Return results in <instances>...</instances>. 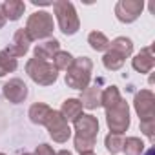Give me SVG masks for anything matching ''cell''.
Segmentation results:
<instances>
[{
  "instance_id": "1",
  "label": "cell",
  "mask_w": 155,
  "mask_h": 155,
  "mask_svg": "<svg viewBox=\"0 0 155 155\" xmlns=\"http://www.w3.org/2000/svg\"><path fill=\"white\" fill-rule=\"evenodd\" d=\"M66 84L71 90H86L91 81V71H93V62L90 57H77L73 58L71 66L66 69Z\"/></svg>"
},
{
  "instance_id": "2",
  "label": "cell",
  "mask_w": 155,
  "mask_h": 155,
  "mask_svg": "<svg viewBox=\"0 0 155 155\" xmlns=\"http://www.w3.org/2000/svg\"><path fill=\"white\" fill-rule=\"evenodd\" d=\"M51 6H53L55 17H57V22H58V28L66 37H71L79 31L81 20H79V15L75 11V6L69 0H57Z\"/></svg>"
},
{
  "instance_id": "3",
  "label": "cell",
  "mask_w": 155,
  "mask_h": 155,
  "mask_svg": "<svg viewBox=\"0 0 155 155\" xmlns=\"http://www.w3.org/2000/svg\"><path fill=\"white\" fill-rule=\"evenodd\" d=\"M26 73L38 86H51L58 79V71L53 66V62L40 60V58H35V57L26 62Z\"/></svg>"
},
{
  "instance_id": "4",
  "label": "cell",
  "mask_w": 155,
  "mask_h": 155,
  "mask_svg": "<svg viewBox=\"0 0 155 155\" xmlns=\"http://www.w3.org/2000/svg\"><path fill=\"white\" fill-rule=\"evenodd\" d=\"M24 29L29 35L31 42L33 40H46L51 37V33L55 29V22L48 11H35L33 15H29Z\"/></svg>"
},
{
  "instance_id": "5",
  "label": "cell",
  "mask_w": 155,
  "mask_h": 155,
  "mask_svg": "<svg viewBox=\"0 0 155 155\" xmlns=\"http://www.w3.org/2000/svg\"><path fill=\"white\" fill-rule=\"evenodd\" d=\"M130 122H131L130 120V106L124 99L117 106L106 110V124L110 128V133L122 135L124 131H128Z\"/></svg>"
},
{
  "instance_id": "6",
  "label": "cell",
  "mask_w": 155,
  "mask_h": 155,
  "mask_svg": "<svg viewBox=\"0 0 155 155\" xmlns=\"http://www.w3.org/2000/svg\"><path fill=\"white\" fill-rule=\"evenodd\" d=\"M46 128L49 131V137L58 144L68 142V139L71 137V128H69L68 120L60 115V111H55V110L51 111V115L46 122Z\"/></svg>"
},
{
  "instance_id": "7",
  "label": "cell",
  "mask_w": 155,
  "mask_h": 155,
  "mask_svg": "<svg viewBox=\"0 0 155 155\" xmlns=\"http://www.w3.org/2000/svg\"><path fill=\"white\" fill-rule=\"evenodd\" d=\"M144 9L142 0H119L115 6V17L122 24H131L135 22Z\"/></svg>"
},
{
  "instance_id": "8",
  "label": "cell",
  "mask_w": 155,
  "mask_h": 155,
  "mask_svg": "<svg viewBox=\"0 0 155 155\" xmlns=\"http://www.w3.org/2000/svg\"><path fill=\"white\" fill-rule=\"evenodd\" d=\"M133 108L140 120L155 119V95L150 90H140L133 99Z\"/></svg>"
},
{
  "instance_id": "9",
  "label": "cell",
  "mask_w": 155,
  "mask_h": 155,
  "mask_svg": "<svg viewBox=\"0 0 155 155\" xmlns=\"http://www.w3.org/2000/svg\"><path fill=\"white\" fill-rule=\"evenodd\" d=\"M73 124H75V137L97 140V135H99V120H97L95 115L82 113Z\"/></svg>"
},
{
  "instance_id": "10",
  "label": "cell",
  "mask_w": 155,
  "mask_h": 155,
  "mask_svg": "<svg viewBox=\"0 0 155 155\" xmlns=\"http://www.w3.org/2000/svg\"><path fill=\"white\" fill-rule=\"evenodd\" d=\"M2 93L4 97L11 102V104H20L28 99V86L22 79H9L4 86H2Z\"/></svg>"
},
{
  "instance_id": "11",
  "label": "cell",
  "mask_w": 155,
  "mask_h": 155,
  "mask_svg": "<svg viewBox=\"0 0 155 155\" xmlns=\"http://www.w3.org/2000/svg\"><path fill=\"white\" fill-rule=\"evenodd\" d=\"M29 44H31L29 35L26 33V29H24V28H20V29H17V31H15L13 40L9 42V46H8L4 51H6L9 57L18 58V57H24V55L29 51Z\"/></svg>"
},
{
  "instance_id": "12",
  "label": "cell",
  "mask_w": 155,
  "mask_h": 155,
  "mask_svg": "<svg viewBox=\"0 0 155 155\" xmlns=\"http://www.w3.org/2000/svg\"><path fill=\"white\" fill-rule=\"evenodd\" d=\"M131 66L137 73H150L155 66V58H153V53H151V48H142L131 60Z\"/></svg>"
},
{
  "instance_id": "13",
  "label": "cell",
  "mask_w": 155,
  "mask_h": 155,
  "mask_svg": "<svg viewBox=\"0 0 155 155\" xmlns=\"http://www.w3.org/2000/svg\"><path fill=\"white\" fill-rule=\"evenodd\" d=\"M58 51H60V42L57 38H46L35 46V58L49 62V58H53Z\"/></svg>"
},
{
  "instance_id": "14",
  "label": "cell",
  "mask_w": 155,
  "mask_h": 155,
  "mask_svg": "<svg viewBox=\"0 0 155 155\" xmlns=\"http://www.w3.org/2000/svg\"><path fill=\"white\" fill-rule=\"evenodd\" d=\"M101 93H102V90L95 84V86H88L86 90H82L81 91V104H82V108H86V110H97V108H101Z\"/></svg>"
},
{
  "instance_id": "15",
  "label": "cell",
  "mask_w": 155,
  "mask_h": 155,
  "mask_svg": "<svg viewBox=\"0 0 155 155\" xmlns=\"http://www.w3.org/2000/svg\"><path fill=\"white\" fill-rule=\"evenodd\" d=\"M51 111H53V110H51L48 104H44V102H35V104L29 108L28 117H29V120H31L33 124L46 126V122H48V119H49Z\"/></svg>"
},
{
  "instance_id": "16",
  "label": "cell",
  "mask_w": 155,
  "mask_h": 155,
  "mask_svg": "<svg viewBox=\"0 0 155 155\" xmlns=\"http://www.w3.org/2000/svg\"><path fill=\"white\" fill-rule=\"evenodd\" d=\"M60 115L68 120V122H75L82 115V104L79 99H66L60 106Z\"/></svg>"
},
{
  "instance_id": "17",
  "label": "cell",
  "mask_w": 155,
  "mask_h": 155,
  "mask_svg": "<svg viewBox=\"0 0 155 155\" xmlns=\"http://www.w3.org/2000/svg\"><path fill=\"white\" fill-rule=\"evenodd\" d=\"M2 11H4L6 20L17 22L26 11V4L22 2V0H6V2L2 4Z\"/></svg>"
},
{
  "instance_id": "18",
  "label": "cell",
  "mask_w": 155,
  "mask_h": 155,
  "mask_svg": "<svg viewBox=\"0 0 155 155\" xmlns=\"http://www.w3.org/2000/svg\"><path fill=\"white\" fill-rule=\"evenodd\" d=\"M120 101H122V95H120V91H119L117 86H108L101 93V106L104 110H110V108L117 106Z\"/></svg>"
},
{
  "instance_id": "19",
  "label": "cell",
  "mask_w": 155,
  "mask_h": 155,
  "mask_svg": "<svg viewBox=\"0 0 155 155\" xmlns=\"http://www.w3.org/2000/svg\"><path fill=\"white\" fill-rule=\"evenodd\" d=\"M110 49H113V51L120 53L124 58H128V57H131V53H133V42H131V38H128V37H117L115 40L110 42Z\"/></svg>"
},
{
  "instance_id": "20",
  "label": "cell",
  "mask_w": 155,
  "mask_h": 155,
  "mask_svg": "<svg viewBox=\"0 0 155 155\" xmlns=\"http://www.w3.org/2000/svg\"><path fill=\"white\" fill-rule=\"evenodd\" d=\"M124 62H126V58H124L120 53L113 51V49H108V51L104 53V57H102V64H104V68L110 69V71L120 69V68L124 66Z\"/></svg>"
},
{
  "instance_id": "21",
  "label": "cell",
  "mask_w": 155,
  "mask_h": 155,
  "mask_svg": "<svg viewBox=\"0 0 155 155\" xmlns=\"http://www.w3.org/2000/svg\"><path fill=\"white\" fill-rule=\"evenodd\" d=\"M88 44L93 51H108L110 49V40L101 31H91L88 35Z\"/></svg>"
},
{
  "instance_id": "22",
  "label": "cell",
  "mask_w": 155,
  "mask_h": 155,
  "mask_svg": "<svg viewBox=\"0 0 155 155\" xmlns=\"http://www.w3.org/2000/svg\"><path fill=\"white\" fill-rule=\"evenodd\" d=\"M122 151L126 155H142L144 153V142L139 137H128L122 144Z\"/></svg>"
},
{
  "instance_id": "23",
  "label": "cell",
  "mask_w": 155,
  "mask_h": 155,
  "mask_svg": "<svg viewBox=\"0 0 155 155\" xmlns=\"http://www.w3.org/2000/svg\"><path fill=\"white\" fill-rule=\"evenodd\" d=\"M18 68L17 58L9 57L6 51H0V77H6L8 73H13Z\"/></svg>"
},
{
  "instance_id": "24",
  "label": "cell",
  "mask_w": 155,
  "mask_h": 155,
  "mask_svg": "<svg viewBox=\"0 0 155 155\" xmlns=\"http://www.w3.org/2000/svg\"><path fill=\"white\" fill-rule=\"evenodd\" d=\"M122 144H124V139H122V135L108 133V135H106V139H104V146H106V150H108L111 155H115V153L122 151Z\"/></svg>"
},
{
  "instance_id": "25",
  "label": "cell",
  "mask_w": 155,
  "mask_h": 155,
  "mask_svg": "<svg viewBox=\"0 0 155 155\" xmlns=\"http://www.w3.org/2000/svg\"><path fill=\"white\" fill-rule=\"evenodd\" d=\"M73 58H75V57H73L69 51H58V53L53 57V66L57 68V71H66V69L71 66Z\"/></svg>"
},
{
  "instance_id": "26",
  "label": "cell",
  "mask_w": 155,
  "mask_h": 155,
  "mask_svg": "<svg viewBox=\"0 0 155 155\" xmlns=\"http://www.w3.org/2000/svg\"><path fill=\"white\" fill-rule=\"evenodd\" d=\"M140 131L153 142V139H155V135H153V131H155V119H150V120H140Z\"/></svg>"
},
{
  "instance_id": "27",
  "label": "cell",
  "mask_w": 155,
  "mask_h": 155,
  "mask_svg": "<svg viewBox=\"0 0 155 155\" xmlns=\"http://www.w3.org/2000/svg\"><path fill=\"white\" fill-rule=\"evenodd\" d=\"M33 155H55V151H53V148L49 146V144H38L37 148H35V153Z\"/></svg>"
},
{
  "instance_id": "28",
  "label": "cell",
  "mask_w": 155,
  "mask_h": 155,
  "mask_svg": "<svg viewBox=\"0 0 155 155\" xmlns=\"http://www.w3.org/2000/svg\"><path fill=\"white\" fill-rule=\"evenodd\" d=\"M6 26V17H4V11H2V4H0V29Z\"/></svg>"
},
{
  "instance_id": "29",
  "label": "cell",
  "mask_w": 155,
  "mask_h": 155,
  "mask_svg": "<svg viewBox=\"0 0 155 155\" xmlns=\"http://www.w3.org/2000/svg\"><path fill=\"white\" fill-rule=\"evenodd\" d=\"M55 155H73L69 150H60V151H55Z\"/></svg>"
},
{
  "instance_id": "30",
  "label": "cell",
  "mask_w": 155,
  "mask_h": 155,
  "mask_svg": "<svg viewBox=\"0 0 155 155\" xmlns=\"http://www.w3.org/2000/svg\"><path fill=\"white\" fill-rule=\"evenodd\" d=\"M142 155H155V150H153V148H148V150H146Z\"/></svg>"
},
{
  "instance_id": "31",
  "label": "cell",
  "mask_w": 155,
  "mask_h": 155,
  "mask_svg": "<svg viewBox=\"0 0 155 155\" xmlns=\"http://www.w3.org/2000/svg\"><path fill=\"white\" fill-rule=\"evenodd\" d=\"M84 155H95V153H93V151H91V153H84Z\"/></svg>"
},
{
  "instance_id": "32",
  "label": "cell",
  "mask_w": 155,
  "mask_h": 155,
  "mask_svg": "<svg viewBox=\"0 0 155 155\" xmlns=\"http://www.w3.org/2000/svg\"><path fill=\"white\" fill-rule=\"evenodd\" d=\"M24 155H33V153H24Z\"/></svg>"
},
{
  "instance_id": "33",
  "label": "cell",
  "mask_w": 155,
  "mask_h": 155,
  "mask_svg": "<svg viewBox=\"0 0 155 155\" xmlns=\"http://www.w3.org/2000/svg\"><path fill=\"white\" fill-rule=\"evenodd\" d=\"M0 155H6V153H0Z\"/></svg>"
}]
</instances>
